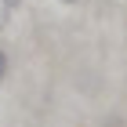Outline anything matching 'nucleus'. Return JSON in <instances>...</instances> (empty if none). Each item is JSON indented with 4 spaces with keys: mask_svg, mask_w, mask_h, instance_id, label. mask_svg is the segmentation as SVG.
I'll list each match as a JSON object with an SVG mask.
<instances>
[{
    "mask_svg": "<svg viewBox=\"0 0 127 127\" xmlns=\"http://www.w3.org/2000/svg\"><path fill=\"white\" fill-rule=\"evenodd\" d=\"M7 73H11V55H7V47H0V84L7 80Z\"/></svg>",
    "mask_w": 127,
    "mask_h": 127,
    "instance_id": "1",
    "label": "nucleus"
},
{
    "mask_svg": "<svg viewBox=\"0 0 127 127\" xmlns=\"http://www.w3.org/2000/svg\"><path fill=\"white\" fill-rule=\"evenodd\" d=\"M0 4H4V7H7V11H15V7H18V4H22V0H0Z\"/></svg>",
    "mask_w": 127,
    "mask_h": 127,
    "instance_id": "2",
    "label": "nucleus"
},
{
    "mask_svg": "<svg viewBox=\"0 0 127 127\" xmlns=\"http://www.w3.org/2000/svg\"><path fill=\"white\" fill-rule=\"evenodd\" d=\"M62 4H76V0H62Z\"/></svg>",
    "mask_w": 127,
    "mask_h": 127,
    "instance_id": "3",
    "label": "nucleus"
}]
</instances>
